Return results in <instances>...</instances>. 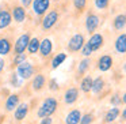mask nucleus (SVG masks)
<instances>
[{"instance_id": "nucleus-1", "label": "nucleus", "mask_w": 126, "mask_h": 124, "mask_svg": "<svg viewBox=\"0 0 126 124\" xmlns=\"http://www.w3.org/2000/svg\"><path fill=\"white\" fill-rule=\"evenodd\" d=\"M58 108V102L56 98H53V97H47V98L44 99V102L41 104V106H39L38 109V117L39 119H44V117H50V116L53 115V113L57 110Z\"/></svg>"}, {"instance_id": "nucleus-2", "label": "nucleus", "mask_w": 126, "mask_h": 124, "mask_svg": "<svg viewBox=\"0 0 126 124\" xmlns=\"http://www.w3.org/2000/svg\"><path fill=\"white\" fill-rule=\"evenodd\" d=\"M16 70H18V76L22 78V79H29V78H31V75L34 74V67L31 66L30 63H27V61L20 63Z\"/></svg>"}, {"instance_id": "nucleus-3", "label": "nucleus", "mask_w": 126, "mask_h": 124, "mask_svg": "<svg viewBox=\"0 0 126 124\" xmlns=\"http://www.w3.org/2000/svg\"><path fill=\"white\" fill-rule=\"evenodd\" d=\"M83 45H84V37H83L81 34H75L68 42V48H69L71 52H77V50H80L83 48Z\"/></svg>"}, {"instance_id": "nucleus-4", "label": "nucleus", "mask_w": 126, "mask_h": 124, "mask_svg": "<svg viewBox=\"0 0 126 124\" xmlns=\"http://www.w3.org/2000/svg\"><path fill=\"white\" fill-rule=\"evenodd\" d=\"M29 42H30V37H29V34H22V36L16 40V42H15V53H16V55L23 53L25 49L27 48Z\"/></svg>"}, {"instance_id": "nucleus-5", "label": "nucleus", "mask_w": 126, "mask_h": 124, "mask_svg": "<svg viewBox=\"0 0 126 124\" xmlns=\"http://www.w3.org/2000/svg\"><path fill=\"white\" fill-rule=\"evenodd\" d=\"M58 21V12L57 11H50L42 21V27L44 29H50L56 25V22Z\"/></svg>"}, {"instance_id": "nucleus-6", "label": "nucleus", "mask_w": 126, "mask_h": 124, "mask_svg": "<svg viewBox=\"0 0 126 124\" xmlns=\"http://www.w3.org/2000/svg\"><path fill=\"white\" fill-rule=\"evenodd\" d=\"M98 26H99V17L95 14H90L87 17V19H85V27H87V30L90 33H94L98 29Z\"/></svg>"}, {"instance_id": "nucleus-7", "label": "nucleus", "mask_w": 126, "mask_h": 124, "mask_svg": "<svg viewBox=\"0 0 126 124\" xmlns=\"http://www.w3.org/2000/svg\"><path fill=\"white\" fill-rule=\"evenodd\" d=\"M50 0H34L33 1V8L35 11V14L42 15L47 8H49Z\"/></svg>"}, {"instance_id": "nucleus-8", "label": "nucleus", "mask_w": 126, "mask_h": 124, "mask_svg": "<svg viewBox=\"0 0 126 124\" xmlns=\"http://www.w3.org/2000/svg\"><path fill=\"white\" fill-rule=\"evenodd\" d=\"M77 98H79V90H77L76 87L68 89V90L65 91V94H64V102H65V104H69V105L76 102Z\"/></svg>"}, {"instance_id": "nucleus-9", "label": "nucleus", "mask_w": 126, "mask_h": 124, "mask_svg": "<svg viewBox=\"0 0 126 124\" xmlns=\"http://www.w3.org/2000/svg\"><path fill=\"white\" fill-rule=\"evenodd\" d=\"M19 105V96L16 94H11V96L7 97L6 104H4V108H6L7 112H11V110H15Z\"/></svg>"}, {"instance_id": "nucleus-10", "label": "nucleus", "mask_w": 126, "mask_h": 124, "mask_svg": "<svg viewBox=\"0 0 126 124\" xmlns=\"http://www.w3.org/2000/svg\"><path fill=\"white\" fill-rule=\"evenodd\" d=\"M87 44L91 47V49H92V50H98L99 48L103 45V36H102V34H99V33L92 34V36H91V38L88 40Z\"/></svg>"}, {"instance_id": "nucleus-11", "label": "nucleus", "mask_w": 126, "mask_h": 124, "mask_svg": "<svg viewBox=\"0 0 126 124\" xmlns=\"http://www.w3.org/2000/svg\"><path fill=\"white\" fill-rule=\"evenodd\" d=\"M27 113H29V105L27 104H20L14 112V119L16 121H22V120H25Z\"/></svg>"}, {"instance_id": "nucleus-12", "label": "nucleus", "mask_w": 126, "mask_h": 124, "mask_svg": "<svg viewBox=\"0 0 126 124\" xmlns=\"http://www.w3.org/2000/svg\"><path fill=\"white\" fill-rule=\"evenodd\" d=\"M52 49H53V44L49 38H45L39 42V52L44 57H47L52 53Z\"/></svg>"}, {"instance_id": "nucleus-13", "label": "nucleus", "mask_w": 126, "mask_h": 124, "mask_svg": "<svg viewBox=\"0 0 126 124\" xmlns=\"http://www.w3.org/2000/svg\"><path fill=\"white\" fill-rule=\"evenodd\" d=\"M111 66H112V57L111 56H109V55H104V56H102L100 59H99V61H98V68L100 70V71H109L110 68H111Z\"/></svg>"}, {"instance_id": "nucleus-14", "label": "nucleus", "mask_w": 126, "mask_h": 124, "mask_svg": "<svg viewBox=\"0 0 126 124\" xmlns=\"http://www.w3.org/2000/svg\"><path fill=\"white\" fill-rule=\"evenodd\" d=\"M80 119H81V112L79 109H73L66 115L65 124H79Z\"/></svg>"}, {"instance_id": "nucleus-15", "label": "nucleus", "mask_w": 126, "mask_h": 124, "mask_svg": "<svg viewBox=\"0 0 126 124\" xmlns=\"http://www.w3.org/2000/svg\"><path fill=\"white\" fill-rule=\"evenodd\" d=\"M115 49L118 53H126V34H121L115 40Z\"/></svg>"}, {"instance_id": "nucleus-16", "label": "nucleus", "mask_w": 126, "mask_h": 124, "mask_svg": "<svg viewBox=\"0 0 126 124\" xmlns=\"http://www.w3.org/2000/svg\"><path fill=\"white\" fill-rule=\"evenodd\" d=\"M12 22V15L8 11H1L0 12V29H6L11 25Z\"/></svg>"}, {"instance_id": "nucleus-17", "label": "nucleus", "mask_w": 126, "mask_h": 124, "mask_svg": "<svg viewBox=\"0 0 126 124\" xmlns=\"http://www.w3.org/2000/svg\"><path fill=\"white\" fill-rule=\"evenodd\" d=\"M45 83H46L45 75L38 74V75H35V76H34V79H33V89L35 91H39V90H42V89H44Z\"/></svg>"}, {"instance_id": "nucleus-18", "label": "nucleus", "mask_w": 126, "mask_h": 124, "mask_svg": "<svg viewBox=\"0 0 126 124\" xmlns=\"http://www.w3.org/2000/svg\"><path fill=\"white\" fill-rule=\"evenodd\" d=\"M119 115H121V110L118 109L117 106H114V108H111V109H110L109 112L106 113V116H104V120H106L107 124H110V123H112V121L117 120Z\"/></svg>"}, {"instance_id": "nucleus-19", "label": "nucleus", "mask_w": 126, "mask_h": 124, "mask_svg": "<svg viewBox=\"0 0 126 124\" xmlns=\"http://www.w3.org/2000/svg\"><path fill=\"white\" fill-rule=\"evenodd\" d=\"M12 17H14V19L16 21V22H23L26 18V11L23 7L18 6V7H14V10H12Z\"/></svg>"}, {"instance_id": "nucleus-20", "label": "nucleus", "mask_w": 126, "mask_h": 124, "mask_svg": "<svg viewBox=\"0 0 126 124\" xmlns=\"http://www.w3.org/2000/svg\"><path fill=\"white\" fill-rule=\"evenodd\" d=\"M11 52V42L7 38H0V55H8Z\"/></svg>"}, {"instance_id": "nucleus-21", "label": "nucleus", "mask_w": 126, "mask_h": 124, "mask_svg": "<svg viewBox=\"0 0 126 124\" xmlns=\"http://www.w3.org/2000/svg\"><path fill=\"white\" fill-rule=\"evenodd\" d=\"M39 40L37 38V37H34V38H31L30 40V42H29V45H27V50H29V53H37L39 50Z\"/></svg>"}, {"instance_id": "nucleus-22", "label": "nucleus", "mask_w": 126, "mask_h": 124, "mask_svg": "<svg viewBox=\"0 0 126 124\" xmlns=\"http://www.w3.org/2000/svg\"><path fill=\"white\" fill-rule=\"evenodd\" d=\"M125 26H126V15L125 14H121V15H118V17H115L114 27L117 29V30H122Z\"/></svg>"}, {"instance_id": "nucleus-23", "label": "nucleus", "mask_w": 126, "mask_h": 124, "mask_svg": "<svg viewBox=\"0 0 126 124\" xmlns=\"http://www.w3.org/2000/svg\"><path fill=\"white\" fill-rule=\"evenodd\" d=\"M92 78L91 76H85L83 78L81 83H80V89H81L84 93H88V91H91V89H92Z\"/></svg>"}, {"instance_id": "nucleus-24", "label": "nucleus", "mask_w": 126, "mask_h": 124, "mask_svg": "<svg viewBox=\"0 0 126 124\" xmlns=\"http://www.w3.org/2000/svg\"><path fill=\"white\" fill-rule=\"evenodd\" d=\"M103 86H104V82H103V79L99 76L92 82V89H91V90H92L95 94H98V93H100V90L103 89Z\"/></svg>"}, {"instance_id": "nucleus-25", "label": "nucleus", "mask_w": 126, "mask_h": 124, "mask_svg": "<svg viewBox=\"0 0 126 124\" xmlns=\"http://www.w3.org/2000/svg\"><path fill=\"white\" fill-rule=\"evenodd\" d=\"M65 59H66L65 53H58V55L52 60V68H57L60 64H63L64 61H65Z\"/></svg>"}, {"instance_id": "nucleus-26", "label": "nucleus", "mask_w": 126, "mask_h": 124, "mask_svg": "<svg viewBox=\"0 0 126 124\" xmlns=\"http://www.w3.org/2000/svg\"><path fill=\"white\" fill-rule=\"evenodd\" d=\"M90 64H91V61H90V59H88V57H85L84 60L80 61V64H79V72H80V74H84V72L88 70Z\"/></svg>"}, {"instance_id": "nucleus-27", "label": "nucleus", "mask_w": 126, "mask_h": 124, "mask_svg": "<svg viewBox=\"0 0 126 124\" xmlns=\"http://www.w3.org/2000/svg\"><path fill=\"white\" fill-rule=\"evenodd\" d=\"M94 121V115L92 113H85L84 116H81L79 124H91Z\"/></svg>"}, {"instance_id": "nucleus-28", "label": "nucleus", "mask_w": 126, "mask_h": 124, "mask_svg": "<svg viewBox=\"0 0 126 124\" xmlns=\"http://www.w3.org/2000/svg\"><path fill=\"white\" fill-rule=\"evenodd\" d=\"M110 0H95V6L100 10H104L107 6H109Z\"/></svg>"}, {"instance_id": "nucleus-29", "label": "nucleus", "mask_w": 126, "mask_h": 124, "mask_svg": "<svg viewBox=\"0 0 126 124\" xmlns=\"http://www.w3.org/2000/svg\"><path fill=\"white\" fill-rule=\"evenodd\" d=\"M91 53H92V49H91V47L87 44V42H85V44L83 45V48H81V55L85 56V57H88Z\"/></svg>"}, {"instance_id": "nucleus-30", "label": "nucleus", "mask_w": 126, "mask_h": 124, "mask_svg": "<svg viewBox=\"0 0 126 124\" xmlns=\"http://www.w3.org/2000/svg\"><path fill=\"white\" fill-rule=\"evenodd\" d=\"M73 4L77 10H83L87 4V0H73Z\"/></svg>"}, {"instance_id": "nucleus-31", "label": "nucleus", "mask_w": 126, "mask_h": 124, "mask_svg": "<svg viewBox=\"0 0 126 124\" xmlns=\"http://www.w3.org/2000/svg\"><path fill=\"white\" fill-rule=\"evenodd\" d=\"M26 60V56L23 55V53H20V55H16L14 59V64H16V66H19L20 63H23V61Z\"/></svg>"}, {"instance_id": "nucleus-32", "label": "nucleus", "mask_w": 126, "mask_h": 124, "mask_svg": "<svg viewBox=\"0 0 126 124\" xmlns=\"http://www.w3.org/2000/svg\"><path fill=\"white\" fill-rule=\"evenodd\" d=\"M11 83L14 86H19L20 85V82L18 80V74H12V76H11Z\"/></svg>"}, {"instance_id": "nucleus-33", "label": "nucleus", "mask_w": 126, "mask_h": 124, "mask_svg": "<svg viewBox=\"0 0 126 124\" xmlns=\"http://www.w3.org/2000/svg\"><path fill=\"white\" fill-rule=\"evenodd\" d=\"M121 102H122V99H121L118 96H114V97L111 98V104L114 105V106H117V105H119Z\"/></svg>"}, {"instance_id": "nucleus-34", "label": "nucleus", "mask_w": 126, "mask_h": 124, "mask_svg": "<svg viewBox=\"0 0 126 124\" xmlns=\"http://www.w3.org/2000/svg\"><path fill=\"white\" fill-rule=\"evenodd\" d=\"M39 124H53V119L52 117H44V119H41Z\"/></svg>"}, {"instance_id": "nucleus-35", "label": "nucleus", "mask_w": 126, "mask_h": 124, "mask_svg": "<svg viewBox=\"0 0 126 124\" xmlns=\"http://www.w3.org/2000/svg\"><path fill=\"white\" fill-rule=\"evenodd\" d=\"M58 86L56 83V80H50V90H57Z\"/></svg>"}, {"instance_id": "nucleus-36", "label": "nucleus", "mask_w": 126, "mask_h": 124, "mask_svg": "<svg viewBox=\"0 0 126 124\" xmlns=\"http://www.w3.org/2000/svg\"><path fill=\"white\" fill-rule=\"evenodd\" d=\"M20 1H22V4L25 7H27V6H30V4H31V1H33V0H20Z\"/></svg>"}, {"instance_id": "nucleus-37", "label": "nucleus", "mask_w": 126, "mask_h": 124, "mask_svg": "<svg viewBox=\"0 0 126 124\" xmlns=\"http://www.w3.org/2000/svg\"><path fill=\"white\" fill-rule=\"evenodd\" d=\"M3 68H4V60L3 59H0V72L3 71Z\"/></svg>"}, {"instance_id": "nucleus-38", "label": "nucleus", "mask_w": 126, "mask_h": 124, "mask_svg": "<svg viewBox=\"0 0 126 124\" xmlns=\"http://www.w3.org/2000/svg\"><path fill=\"white\" fill-rule=\"evenodd\" d=\"M122 120H126V108L122 110Z\"/></svg>"}, {"instance_id": "nucleus-39", "label": "nucleus", "mask_w": 126, "mask_h": 124, "mask_svg": "<svg viewBox=\"0 0 126 124\" xmlns=\"http://www.w3.org/2000/svg\"><path fill=\"white\" fill-rule=\"evenodd\" d=\"M122 102H123V104H126V93L123 94V97H122Z\"/></svg>"}, {"instance_id": "nucleus-40", "label": "nucleus", "mask_w": 126, "mask_h": 124, "mask_svg": "<svg viewBox=\"0 0 126 124\" xmlns=\"http://www.w3.org/2000/svg\"><path fill=\"white\" fill-rule=\"evenodd\" d=\"M1 121H3V116H0V123H1Z\"/></svg>"}, {"instance_id": "nucleus-41", "label": "nucleus", "mask_w": 126, "mask_h": 124, "mask_svg": "<svg viewBox=\"0 0 126 124\" xmlns=\"http://www.w3.org/2000/svg\"><path fill=\"white\" fill-rule=\"evenodd\" d=\"M123 71L126 72V64H125V66H123Z\"/></svg>"}, {"instance_id": "nucleus-42", "label": "nucleus", "mask_w": 126, "mask_h": 124, "mask_svg": "<svg viewBox=\"0 0 126 124\" xmlns=\"http://www.w3.org/2000/svg\"><path fill=\"white\" fill-rule=\"evenodd\" d=\"M110 124H112V123H110Z\"/></svg>"}]
</instances>
